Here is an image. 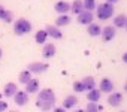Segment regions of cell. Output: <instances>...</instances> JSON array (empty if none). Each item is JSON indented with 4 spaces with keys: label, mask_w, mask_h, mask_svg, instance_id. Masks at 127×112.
Masks as SVG:
<instances>
[{
    "label": "cell",
    "mask_w": 127,
    "mask_h": 112,
    "mask_svg": "<svg viewBox=\"0 0 127 112\" xmlns=\"http://www.w3.org/2000/svg\"><path fill=\"white\" fill-rule=\"evenodd\" d=\"M14 100L18 106H26L29 103V94L26 91H17L14 96Z\"/></svg>",
    "instance_id": "ba28073f"
},
{
    "label": "cell",
    "mask_w": 127,
    "mask_h": 112,
    "mask_svg": "<svg viewBox=\"0 0 127 112\" xmlns=\"http://www.w3.org/2000/svg\"><path fill=\"white\" fill-rule=\"evenodd\" d=\"M11 112H18V111H11Z\"/></svg>",
    "instance_id": "e575fe53"
},
{
    "label": "cell",
    "mask_w": 127,
    "mask_h": 112,
    "mask_svg": "<svg viewBox=\"0 0 127 112\" xmlns=\"http://www.w3.org/2000/svg\"><path fill=\"white\" fill-rule=\"evenodd\" d=\"M81 82H82V85H84L85 91H91V90H94V88H96V81H94V78H93V76H85L84 79H81Z\"/></svg>",
    "instance_id": "2e32d148"
},
{
    "label": "cell",
    "mask_w": 127,
    "mask_h": 112,
    "mask_svg": "<svg viewBox=\"0 0 127 112\" xmlns=\"http://www.w3.org/2000/svg\"><path fill=\"white\" fill-rule=\"evenodd\" d=\"M87 33H88L91 37H96V36H100V33H102V28H100V26H99V24H94V23H91L90 26H87Z\"/></svg>",
    "instance_id": "e0dca14e"
},
{
    "label": "cell",
    "mask_w": 127,
    "mask_h": 112,
    "mask_svg": "<svg viewBox=\"0 0 127 112\" xmlns=\"http://www.w3.org/2000/svg\"><path fill=\"white\" fill-rule=\"evenodd\" d=\"M123 61L127 64V52H124V54H123Z\"/></svg>",
    "instance_id": "f546056e"
},
{
    "label": "cell",
    "mask_w": 127,
    "mask_h": 112,
    "mask_svg": "<svg viewBox=\"0 0 127 112\" xmlns=\"http://www.w3.org/2000/svg\"><path fill=\"white\" fill-rule=\"evenodd\" d=\"M100 93H112L114 91V82L109 78H103L100 81V87H99Z\"/></svg>",
    "instance_id": "52a82bcc"
},
{
    "label": "cell",
    "mask_w": 127,
    "mask_h": 112,
    "mask_svg": "<svg viewBox=\"0 0 127 112\" xmlns=\"http://www.w3.org/2000/svg\"><path fill=\"white\" fill-rule=\"evenodd\" d=\"M123 112H124V111H123Z\"/></svg>",
    "instance_id": "8d00e7d4"
},
{
    "label": "cell",
    "mask_w": 127,
    "mask_h": 112,
    "mask_svg": "<svg viewBox=\"0 0 127 112\" xmlns=\"http://www.w3.org/2000/svg\"><path fill=\"white\" fill-rule=\"evenodd\" d=\"M73 112H85V109H75Z\"/></svg>",
    "instance_id": "1f68e13d"
},
{
    "label": "cell",
    "mask_w": 127,
    "mask_h": 112,
    "mask_svg": "<svg viewBox=\"0 0 127 112\" xmlns=\"http://www.w3.org/2000/svg\"><path fill=\"white\" fill-rule=\"evenodd\" d=\"M30 31H32V24H30L29 20L20 18V20H17L14 23V33L17 36H24V34H27Z\"/></svg>",
    "instance_id": "3957f363"
},
{
    "label": "cell",
    "mask_w": 127,
    "mask_h": 112,
    "mask_svg": "<svg viewBox=\"0 0 127 112\" xmlns=\"http://www.w3.org/2000/svg\"><path fill=\"white\" fill-rule=\"evenodd\" d=\"M8 109V103L5 100H0V112H5Z\"/></svg>",
    "instance_id": "83f0119b"
},
{
    "label": "cell",
    "mask_w": 127,
    "mask_h": 112,
    "mask_svg": "<svg viewBox=\"0 0 127 112\" xmlns=\"http://www.w3.org/2000/svg\"><path fill=\"white\" fill-rule=\"evenodd\" d=\"M124 91L127 93V81H126V84H124Z\"/></svg>",
    "instance_id": "d6a6232c"
},
{
    "label": "cell",
    "mask_w": 127,
    "mask_h": 112,
    "mask_svg": "<svg viewBox=\"0 0 127 112\" xmlns=\"http://www.w3.org/2000/svg\"><path fill=\"white\" fill-rule=\"evenodd\" d=\"M27 94H34V93H39V81L37 79H32L26 84V90H24Z\"/></svg>",
    "instance_id": "7c38bea8"
},
{
    "label": "cell",
    "mask_w": 127,
    "mask_h": 112,
    "mask_svg": "<svg viewBox=\"0 0 127 112\" xmlns=\"http://www.w3.org/2000/svg\"><path fill=\"white\" fill-rule=\"evenodd\" d=\"M54 112H66L64 108H54Z\"/></svg>",
    "instance_id": "f1b7e54d"
},
{
    "label": "cell",
    "mask_w": 127,
    "mask_h": 112,
    "mask_svg": "<svg viewBox=\"0 0 127 112\" xmlns=\"http://www.w3.org/2000/svg\"><path fill=\"white\" fill-rule=\"evenodd\" d=\"M72 87H73V91H75V93H84V91H85V88H84V85H82L81 81H75Z\"/></svg>",
    "instance_id": "d4e9b609"
},
{
    "label": "cell",
    "mask_w": 127,
    "mask_h": 112,
    "mask_svg": "<svg viewBox=\"0 0 127 112\" xmlns=\"http://www.w3.org/2000/svg\"><path fill=\"white\" fill-rule=\"evenodd\" d=\"M0 58H2V49H0Z\"/></svg>",
    "instance_id": "836d02e7"
},
{
    "label": "cell",
    "mask_w": 127,
    "mask_h": 112,
    "mask_svg": "<svg viewBox=\"0 0 127 112\" xmlns=\"http://www.w3.org/2000/svg\"><path fill=\"white\" fill-rule=\"evenodd\" d=\"M106 2H108V3H111V5H114V3H117V2H118V0H106Z\"/></svg>",
    "instance_id": "4dcf8cb0"
},
{
    "label": "cell",
    "mask_w": 127,
    "mask_h": 112,
    "mask_svg": "<svg viewBox=\"0 0 127 112\" xmlns=\"http://www.w3.org/2000/svg\"><path fill=\"white\" fill-rule=\"evenodd\" d=\"M100 97H102V93H100L97 88H94V90H91V91L87 93V99H88V102H91V103H97V102L100 100Z\"/></svg>",
    "instance_id": "ac0fdd59"
},
{
    "label": "cell",
    "mask_w": 127,
    "mask_h": 112,
    "mask_svg": "<svg viewBox=\"0 0 127 112\" xmlns=\"http://www.w3.org/2000/svg\"><path fill=\"white\" fill-rule=\"evenodd\" d=\"M46 37H48L46 31H45V30H39V31H36L34 40H36L37 43H46Z\"/></svg>",
    "instance_id": "603a6c76"
},
{
    "label": "cell",
    "mask_w": 127,
    "mask_h": 112,
    "mask_svg": "<svg viewBox=\"0 0 127 112\" xmlns=\"http://www.w3.org/2000/svg\"><path fill=\"white\" fill-rule=\"evenodd\" d=\"M94 17H93V12H88V11H82L79 15H78V23L82 24V26H90L93 23Z\"/></svg>",
    "instance_id": "8992f818"
},
{
    "label": "cell",
    "mask_w": 127,
    "mask_h": 112,
    "mask_svg": "<svg viewBox=\"0 0 127 112\" xmlns=\"http://www.w3.org/2000/svg\"><path fill=\"white\" fill-rule=\"evenodd\" d=\"M115 34H117V28H115L114 26H106L105 28H102V33H100L103 42H109V40H112V39L115 37Z\"/></svg>",
    "instance_id": "5b68a950"
},
{
    "label": "cell",
    "mask_w": 127,
    "mask_h": 112,
    "mask_svg": "<svg viewBox=\"0 0 127 112\" xmlns=\"http://www.w3.org/2000/svg\"><path fill=\"white\" fill-rule=\"evenodd\" d=\"M8 9H5L3 6H0V20H3L5 21V18H6V15H8Z\"/></svg>",
    "instance_id": "4316f807"
},
{
    "label": "cell",
    "mask_w": 127,
    "mask_h": 112,
    "mask_svg": "<svg viewBox=\"0 0 127 112\" xmlns=\"http://www.w3.org/2000/svg\"><path fill=\"white\" fill-rule=\"evenodd\" d=\"M18 79H20V82H21V84H24V85H26V84H27L29 81H32L33 78H32V73H30L29 70H23V72L20 73Z\"/></svg>",
    "instance_id": "cb8c5ba5"
},
{
    "label": "cell",
    "mask_w": 127,
    "mask_h": 112,
    "mask_svg": "<svg viewBox=\"0 0 127 112\" xmlns=\"http://www.w3.org/2000/svg\"><path fill=\"white\" fill-rule=\"evenodd\" d=\"M121 102H123V94L121 93H111L109 97H108V103L111 106H114V108L121 105Z\"/></svg>",
    "instance_id": "4fadbf2b"
},
{
    "label": "cell",
    "mask_w": 127,
    "mask_h": 112,
    "mask_svg": "<svg viewBox=\"0 0 127 112\" xmlns=\"http://www.w3.org/2000/svg\"><path fill=\"white\" fill-rule=\"evenodd\" d=\"M126 28H127V21H126Z\"/></svg>",
    "instance_id": "d590c367"
},
{
    "label": "cell",
    "mask_w": 127,
    "mask_h": 112,
    "mask_svg": "<svg viewBox=\"0 0 127 112\" xmlns=\"http://www.w3.org/2000/svg\"><path fill=\"white\" fill-rule=\"evenodd\" d=\"M54 9L58 12V14H61V15H66V12H69L70 11V5L67 3V2H57L55 3V6H54Z\"/></svg>",
    "instance_id": "9a60e30c"
},
{
    "label": "cell",
    "mask_w": 127,
    "mask_h": 112,
    "mask_svg": "<svg viewBox=\"0 0 127 112\" xmlns=\"http://www.w3.org/2000/svg\"><path fill=\"white\" fill-rule=\"evenodd\" d=\"M48 67H49V66H48L46 63H42V61H34V63H30V64H29L27 70H29L30 73L40 75V73L46 72V70H48Z\"/></svg>",
    "instance_id": "277c9868"
},
{
    "label": "cell",
    "mask_w": 127,
    "mask_h": 112,
    "mask_svg": "<svg viewBox=\"0 0 127 112\" xmlns=\"http://www.w3.org/2000/svg\"><path fill=\"white\" fill-rule=\"evenodd\" d=\"M82 6H84V11H88V12H93L97 8L96 0H82Z\"/></svg>",
    "instance_id": "7402d4cb"
},
{
    "label": "cell",
    "mask_w": 127,
    "mask_h": 112,
    "mask_svg": "<svg viewBox=\"0 0 127 112\" xmlns=\"http://www.w3.org/2000/svg\"><path fill=\"white\" fill-rule=\"evenodd\" d=\"M36 106L46 112V111H51L55 108V94L51 88H43L37 93V97H36Z\"/></svg>",
    "instance_id": "6da1fadb"
},
{
    "label": "cell",
    "mask_w": 127,
    "mask_h": 112,
    "mask_svg": "<svg viewBox=\"0 0 127 112\" xmlns=\"http://www.w3.org/2000/svg\"><path fill=\"white\" fill-rule=\"evenodd\" d=\"M45 31H46V34L48 36H51L52 39H61L63 37V33L60 31V28L58 27H55V26H46L45 27Z\"/></svg>",
    "instance_id": "8fae6325"
},
{
    "label": "cell",
    "mask_w": 127,
    "mask_h": 112,
    "mask_svg": "<svg viewBox=\"0 0 127 112\" xmlns=\"http://www.w3.org/2000/svg\"><path fill=\"white\" fill-rule=\"evenodd\" d=\"M55 55V45L54 43H45L42 48V57L43 58H51Z\"/></svg>",
    "instance_id": "30bf717a"
},
{
    "label": "cell",
    "mask_w": 127,
    "mask_h": 112,
    "mask_svg": "<svg viewBox=\"0 0 127 112\" xmlns=\"http://www.w3.org/2000/svg\"><path fill=\"white\" fill-rule=\"evenodd\" d=\"M85 112H99V105L88 102V105H87V108H85Z\"/></svg>",
    "instance_id": "484cf974"
},
{
    "label": "cell",
    "mask_w": 127,
    "mask_h": 112,
    "mask_svg": "<svg viewBox=\"0 0 127 112\" xmlns=\"http://www.w3.org/2000/svg\"><path fill=\"white\" fill-rule=\"evenodd\" d=\"M96 15H97V18L102 20V21H106V20L112 18V17H114V5H111V3H108V2L99 5V6L96 8Z\"/></svg>",
    "instance_id": "7a4b0ae2"
},
{
    "label": "cell",
    "mask_w": 127,
    "mask_h": 112,
    "mask_svg": "<svg viewBox=\"0 0 127 112\" xmlns=\"http://www.w3.org/2000/svg\"><path fill=\"white\" fill-rule=\"evenodd\" d=\"M126 21H127V17L124 14H120L114 18V27L115 28H123V27H126Z\"/></svg>",
    "instance_id": "d6986e66"
},
{
    "label": "cell",
    "mask_w": 127,
    "mask_h": 112,
    "mask_svg": "<svg viewBox=\"0 0 127 112\" xmlns=\"http://www.w3.org/2000/svg\"><path fill=\"white\" fill-rule=\"evenodd\" d=\"M70 11L76 15H79L82 11H84V6H82V0H73V3L70 5Z\"/></svg>",
    "instance_id": "ffe728a7"
},
{
    "label": "cell",
    "mask_w": 127,
    "mask_h": 112,
    "mask_svg": "<svg viewBox=\"0 0 127 112\" xmlns=\"http://www.w3.org/2000/svg\"><path fill=\"white\" fill-rule=\"evenodd\" d=\"M70 23V17H67V15H60L57 20H55V27H64V26H67Z\"/></svg>",
    "instance_id": "44dd1931"
},
{
    "label": "cell",
    "mask_w": 127,
    "mask_h": 112,
    "mask_svg": "<svg viewBox=\"0 0 127 112\" xmlns=\"http://www.w3.org/2000/svg\"><path fill=\"white\" fill-rule=\"evenodd\" d=\"M78 105V97L75 94H69L66 96V99L63 100V106L61 108H64V109H72Z\"/></svg>",
    "instance_id": "9c48e42d"
},
{
    "label": "cell",
    "mask_w": 127,
    "mask_h": 112,
    "mask_svg": "<svg viewBox=\"0 0 127 112\" xmlns=\"http://www.w3.org/2000/svg\"><path fill=\"white\" fill-rule=\"evenodd\" d=\"M17 91H18V88H17V84H14V82H8L5 85V88H3L5 97H14Z\"/></svg>",
    "instance_id": "5bb4252c"
}]
</instances>
